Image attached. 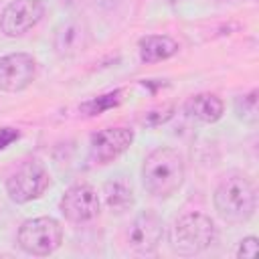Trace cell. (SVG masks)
<instances>
[{"label": "cell", "instance_id": "ac0fdd59", "mask_svg": "<svg viewBox=\"0 0 259 259\" xmlns=\"http://www.w3.org/2000/svg\"><path fill=\"white\" fill-rule=\"evenodd\" d=\"M18 136H20L18 130H14V127H0V150L10 146L14 140H18Z\"/></svg>", "mask_w": 259, "mask_h": 259}, {"label": "cell", "instance_id": "6da1fadb", "mask_svg": "<svg viewBox=\"0 0 259 259\" xmlns=\"http://www.w3.org/2000/svg\"><path fill=\"white\" fill-rule=\"evenodd\" d=\"M144 188L160 198L172 196L184 182V158L174 148H156L142 164Z\"/></svg>", "mask_w": 259, "mask_h": 259}, {"label": "cell", "instance_id": "7a4b0ae2", "mask_svg": "<svg viewBox=\"0 0 259 259\" xmlns=\"http://www.w3.org/2000/svg\"><path fill=\"white\" fill-rule=\"evenodd\" d=\"M214 208L219 217L231 225L247 223L257 208V190L243 174H231L221 180L214 190Z\"/></svg>", "mask_w": 259, "mask_h": 259}, {"label": "cell", "instance_id": "4fadbf2b", "mask_svg": "<svg viewBox=\"0 0 259 259\" xmlns=\"http://www.w3.org/2000/svg\"><path fill=\"white\" fill-rule=\"evenodd\" d=\"M186 111L192 117H196L198 121L212 123V121L221 119V115L225 111V105H223V101L214 93H198V95L188 99Z\"/></svg>", "mask_w": 259, "mask_h": 259}, {"label": "cell", "instance_id": "5bb4252c", "mask_svg": "<svg viewBox=\"0 0 259 259\" xmlns=\"http://www.w3.org/2000/svg\"><path fill=\"white\" fill-rule=\"evenodd\" d=\"M103 194H105V202L109 204V208H113L115 212H123L134 204V190L132 184L123 178H111L109 182H105L103 186Z\"/></svg>", "mask_w": 259, "mask_h": 259}, {"label": "cell", "instance_id": "7c38bea8", "mask_svg": "<svg viewBox=\"0 0 259 259\" xmlns=\"http://www.w3.org/2000/svg\"><path fill=\"white\" fill-rule=\"evenodd\" d=\"M178 42L168 36V34H148L144 38H140L138 51H140V59L144 63H158V61H166L170 57H174L178 53Z\"/></svg>", "mask_w": 259, "mask_h": 259}, {"label": "cell", "instance_id": "52a82bcc", "mask_svg": "<svg viewBox=\"0 0 259 259\" xmlns=\"http://www.w3.org/2000/svg\"><path fill=\"white\" fill-rule=\"evenodd\" d=\"M134 142V132L130 127H103L91 134L89 158L95 164H109L121 156Z\"/></svg>", "mask_w": 259, "mask_h": 259}, {"label": "cell", "instance_id": "30bf717a", "mask_svg": "<svg viewBox=\"0 0 259 259\" xmlns=\"http://www.w3.org/2000/svg\"><path fill=\"white\" fill-rule=\"evenodd\" d=\"M59 208L67 221L87 223L99 214V196L89 184H75L65 190Z\"/></svg>", "mask_w": 259, "mask_h": 259}, {"label": "cell", "instance_id": "2e32d148", "mask_svg": "<svg viewBox=\"0 0 259 259\" xmlns=\"http://www.w3.org/2000/svg\"><path fill=\"white\" fill-rule=\"evenodd\" d=\"M121 91H113V93H105V95H99L91 101H85L81 103V111L85 115H97V113H103L105 109H111L115 105H119L121 101Z\"/></svg>", "mask_w": 259, "mask_h": 259}, {"label": "cell", "instance_id": "8992f818", "mask_svg": "<svg viewBox=\"0 0 259 259\" xmlns=\"http://www.w3.org/2000/svg\"><path fill=\"white\" fill-rule=\"evenodd\" d=\"M45 14L40 0H12L0 12V32L6 36H22L28 32Z\"/></svg>", "mask_w": 259, "mask_h": 259}, {"label": "cell", "instance_id": "9a60e30c", "mask_svg": "<svg viewBox=\"0 0 259 259\" xmlns=\"http://www.w3.org/2000/svg\"><path fill=\"white\" fill-rule=\"evenodd\" d=\"M235 111H237V115H239L245 123H251V125H253V123H257V119H259L257 91L253 89L251 93L237 97V101H235Z\"/></svg>", "mask_w": 259, "mask_h": 259}, {"label": "cell", "instance_id": "ba28073f", "mask_svg": "<svg viewBox=\"0 0 259 259\" xmlns=\"http://www.w3.org/2000/svg\"><path fill=\"white\" fill-rule=\"evenodd\" d=\"M36 77V61L28 53H12L0 59V91L16 93Z\"/></svg>", "mask_w": 259, "mask_h": 259}, {"label": "cell", "instance_id": "3957f363", "mask_svg": "<svg viewBox=\"0 0 259 259\" xmlns=\"http://www.w3.org/2000/svg\"><path fill=\"white\" fill-rule=\"evenodd\" d=\"M217 237V229L210 217L202 214V212H186L180 219L174 221L170 233H168V241H170V249L178 255L190 257V255H198L200 251L208 249L210 243Z\"/></svg>", "mask_w": 259, "mask_h": 259}, {"label": "cell", "instance_id": "8fae6325", "mask_svg": "<svg viewBox=\"0 0 259 259\" xmlns=\"http://www.w3.org/2000/svg\"><path fill=\"white\" fill-rule=\"evenodd\" d=\"M91 42L89 30L79 20H65L55 28L53 47L61 57H75L83 53Z\"/></svg>", "mask_w": 259, "mask_h": 259}, {"label": "cell", "instance_id": "e0dca14e", "mask_svg": "<svg viewBox=\"0 0 259 259\" xmlns=\"http://www.w3.org/2000/svg\"><path fill=\"white\" fill-rule=\"evenodd\" d=\"M257 237H245L237 249V257H247V259H253L257 255Z\"/></svg>", "mask_w": 259, "mask_h": 259}, {"label": "cell", "instance_id": "9c48e42d", "mask_svg": "<svg viewBox=\"0 0 259 259\" xmlns=\"http://www.w3.org/2000/svg\"><path fill=\"white\" fill-rule=\"evenodd\" d=\"M162 237H164V223L152 210L140 212L127 229V245L140 255L154 253L162 243Z\"/></svg>", "mask_w": 259, "mask_h": 259}, {"label": "cell", "instance_id": "5b68a950", "mask_svg": "<svg viewBox=\"0 0 259 259\" xmlns=\"http://www.w3.org/2000/svg\"><path fill=\"white\" fill-rule=\"evenodd\" d=\"M51 184L49 172L45 166L36 160H26L22 162L6 180V192L10 200L24 204L34 198H38Z\"/></svg>", "mask_w": 259, "mask_h": 259}, {"label": "cell", "instance_id": "277c9868", "mask_svg": "<svg viewBox=\"0 0 259 259\" xmlns=\"http://www.w3.org/2000/svg\"><path fill=\"white\" fill-rule=\"evenodd\" d=\"M63 243V229L51 217L28 219L18 229V245L30 255H51Z\"/></svg>", "mask_w": 259, "mask_h": 259}]
</instances>
